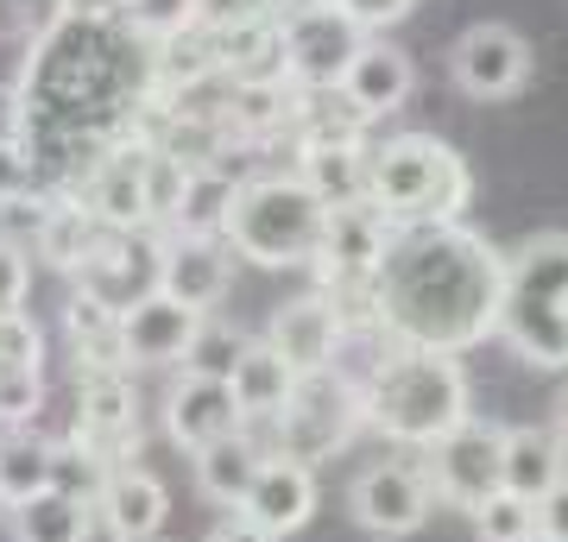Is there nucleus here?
<instances>
[{
	"label": "nucleus",
	"mask_w": 568,
	"mask_h": 542,
	"mask_svg": "<svg viewBox=\"0 0 568 542\" xmlns=\"http://www.w3.org/2000/svg\"><path fill=\"white\" fill-rule=\"evenodd\" d=\"M234 410H241V429H265V422L284 410V398L297 391V372L272 354L265 341H253L246 347V360L234 366Z\"/></svg>",
	"instance_id": "25"
},
{
	"label": "nucleus",
	"mask_w": 568,
	"mask_h": 542,
	"mask_svg": "<svg viewBox=\"0 0 568 542\" xmlns=\"http://www.w3.org/2000/svg\"><path fill=\"white\" fill-rule=\"evenodd\" d=\"M474 177L455 145L429 133H398L386 145H366V202L392 227H448L467 215Z\"/></svg>",
	"instance_id": "3"
},
{
	"label": "nucleus",
	"mask_w": 568,
	"mask_h": 542,
	"mask_svg": "<svg viewBox=\"0 0 568 542\" xmlns=\"http://www.w3.org/2000/svg\"><path fill=\"white\" fill-rule=\"evenodd\" d=\"M323 227H328V208L310 196L304 177H246L234 190L222 241L234 259L278 272V265H316Z\"/></svg>",
	"instance_id": "4"
},
{
	"label": "nucleus",
	"mask_w": 568,
	"mask_h": 542,
	"mask_svg": "<svg viewBox=\"0 0 568 542\" xmlns=\"http://www.w3.org/2000/svg\"><path fill=\"white\" fill-rule=\"evenodd\" d=\"M366 422V403H361V385L354 379H342L335 366L328 372H310V379H297V391L284 398V410L272 422H265L253 442L265 448V454H284V461H304V467H316V461H328L335 448H347L354 442V429Z\"/></svg>",
	"instance_id": "5"
},
{
	"label": "nucleus",
	"mask_w": 568,
	"mask_h": 542,
	"mask_svg": "<svg viewBox=\"0 0 568 542\" xmlns=\"http://www.w3.org/2000/svg\"><path fill=\"white\" fill-rule=\"evenodd\" d=\"M32 246H39L44 265L82 272V265L108 246V227L95 222L89 208H77V202H51V208H39V222H32Z\"/></svg>",
	"instance_id": "24"
},
{
	"label": "nucleus",
	"mask_w": 568,
	"mask_h": 542,
	"mask_svg": "<svg viewBox=\"0 0 568 542\" xmlns=\"http://www.w3.org/2000/svg\"><path fill=\"white\" fill-rule=\"evenodd\" d=\"M549 436L568 448V385H562V398H556V429H549Z\"/></svg>",
	"instance_id": "44"
},
{
	"label": "nucleus",
	"mask_w": 568,
	"mask_h": 542,
	"mask_svg": "<svg viewBox=\"0 0 568 542\" xmlns=\"http://www.w3.org/2000/svg\"><path fill=\"white\" fill-rule=\"evenodd\" d=\"M58 485V448L39 442L32 429H13V436H0V499L7 511L26 499H39Z\"/></svg>",
	"instance_id": "29"
},
{
	"label": "nucleus",
	"mask_w": 568,
	"mask_h": 542,
	"mask_svg": "<svg viewBox=\"0 0 568 542\" xmlns=\"http://www.w3.org/2000/svg\"><path fill=\"white\" fill-rule=\"evenodd\" d=\"M227 278H234V253H227V241H196V234H171V241H164L159 290L164 297H178L183 309L209 316V309L227 297Z\"/></svg>",
	"instance_id": "15"
},
{
	"label": "nucleus",
	"mask_w": 568,
	"mask_h": 542,
	"mask_svg": "<svg viewBox=\"0 0 568 542\" xmlns=\"http://www.w3.org/2000/svg\"><path fill=\"white\" fill-rule=\"evenodd\" d=\"M366 422L398 448H436L455 436L474 410H467V372L455 354H429V347H392L386 360L366 372L361 385Z\"/></svg>",
	"instance_id": "2"
},
{
	"label": "nucleus",
	"mask_w": 568,
	"mask_h": 542,
	"mask_svg": "<svg viewBox=\"0 0 568 542\" xmlns=\"http://www.w3.org/2000/svg\"><path fill=\"white\" fill-rule=\"evenodd\" d=\"M39 190V164L20 140H0V208H26Z\"/></svg>",
	"instance_id": "36"
},
{
	"label": "nucleus",
	"mask_w": 568,
	"mask_h": 542,
	"mask_svg": "<svg viewBox=\"0 0 568 542\" xmlns=\"http://www.w3.org/2000/svg\"><path fill=\"white\" fill-rule=\"evenodd\" d=\"M145 158H152V145L145 140H126L114 145L89 177L77 183V208H89L108 234H140L152 227V208H145Z\"/></svg>",
	"instance_id": "11"
},
{
	"label": "nucleus",
	"mask_w": 568,
	"mask_h": 542,
	"mask_svg": "<svg viewBox=\"0 0 568 542\" xmlns=\"http://www.w3.org/2000/svg\"><path fill=\"white\" fill-rule=\"evenodd\" d=\"M424 467H429V485H436V504H455V511L474 518L506 485V429L467 417L455 436H443L429 448Z\"/></svg>",
	"instance_id": "6"
},
{
	"label": "nucleus",
	"mask_w": 568,
	"mask_h": 542,
	"mask_svg": "<svg viewBox=\"0 0 568 542\" xmlns=\"http://www.w3.org/2000/svg\"><path fill=\"white\" fill-rule=\"evenodd\" d=\"M196 328H203L196 309H183L178 297L152 290V297H140L121 316V354H126V366H171L190 354Z\"/></svg>",
	"instance_id": "18"
},
{
	"label": "nucleus",
	"mask_w": 568,
	"mask_h": 542,
	"mask_svg": "<svg viewBox=\"0 0 568 542\" xmlns=\"http://www.w3.org/2000/svg\"><path fill=\"white\" fill-rule=\"evenodd\" d=\"M310 511H316V467L265 454L260 480H253V492H246V504H241V518L284 542V536H297V530L310 523Z\"/></svg>",
	"instance_id": "17"
},
{
	"label": "nucleus",
	"mask_w": 568,
	"mask_h": 542,
	"mask_svg": "<svg viewBox=\"0 0 568 542\" xmlns=\"http://www.w3.org/2000/svg\"><path fill=\"white\" fill-rule=\"evenodd\" d=\"M506 297L568 309V234H537L518 253H506Z\"/></svg>",
	"instance_id": "26"
},
{
	"label": "nucleus",
	"mask_w": 568,
	"mask_h": 542,
	"mask_svg": "<svg viewBox=\"0 0 568 542\" xmlns=\"http://www.w3.org/2000/svg\"><path fill=\"white\" fill-rule=\"evenodd\" d=\"M203 542H278V536H265L260 523H246L241 511H234V518H222V523H215V530H209Z\"/></svg>",
	"instance_id": "43"
},
{
	"label": "nucleus",
	"mask_w": 568,
	"mask_h": 542,
	"mask_svg": "<svg viewBox=\"0 0 568 542\" xmlns=\"http://www.w3.org/2000/svg\"><path fill=\"white\" fill-rule=\"evenodd\" d=\"M121 25L145 44H171L196 32V0H121Z\"/></svg>",
	"instance_id": "33"
},
{
	"label": "nucleus",
	"mask_w": 568,
	"mask_h": 542,
	"mask_svg": "<svg viewBox=\"0 0 568 542\" xmlns=\"http://www.w3.org/2000/svg\"><path fill=\"white\" fill-rule=\"evenodd\" d=\"M506 253H493L467 222L392 227V246L373 272V316L392 347L467 354L499 328Z\"/></svg>",
	"instance_id": "1"
},
{
	"label": "nucleus",
	"mask_w": 568,
	"mask_h": 542,
	"mask_svg": "<svg viewBox=\"0 0 568 542\" xmlns=\"http://www.w3.org/2000/svg\"><path fill=\"white\" fill-rule=\"evenodd\" d=\"M89 511L95 504L82 499V492H39V499L13 504L7 518H13V542H89Z\"/></svg>",
	"instance_id": "27"
},
{
	"label": "nucleus",
	"mask_w": 568,
	"mask_h": 542,
	"mask_svg": "<svg viewBox=\"0 0 568 542\" xmlns=\"http://www.w3.org/2000/svg\"><path fill=\"white\" fill-rule=\"evenodd\" d=\"M448 76H455V89H462L467 101H506V95H518L525 76H530V44L518 39L511 25L480 20L455 39Z\"/></svg>",
	"instance_id": "10"
},
{
	"label": "nucleus",
	"mask_w": 568,
	"mask_h": 542,
	"mask_svg": "<svg viewBox=\"0 0 568 542\" xmlns=\"http://www.w3.org/2000/svg\"><path fill=\"white\" fill-rule=\"evenodd\" d=\"M347 511L366 536H417L436 511V485L424 461H373L347 485Z\"/></svg>",
	"instance_id": "9"
},
{
	"label": "nucleus",
	"mask_w": 568,
	"mask_h": 542,
	"mask_svg": "<svg viewBox=\"0 0 568 542\" xmlns=\"http://www.w3.org/2000/svg\"><path fill=\"white\" fill-rule=\"evenodd\" d=\"M246 347H253V341H246L234 321L203 316L196 341H190V354H183V372H190V379H215V385H227V379H234V366L246 360Z\"/></svg>",
	"instance_id": "32"
},
{
	"label": "nucleus",
	"mask_w": 568,
	"mask_h": 542,
	"mask_svg": "<svg viewBox=\"0 0 568 542\" xmlns=\"http://www.w3.org/2000/svg\"><path fill=\"white\" fill-rule=\"evenodd\" d=\"M234 190H241V183L227 177L222 164H209V171H190V183H183V202H178V215H171V234L222 241L227 208H234Z\"/></svg>",
	"instance_id": "30"
},
{
	"label": "nucleus",
	"mask_w": 568,
	"mask_h": 542,
	"mask_svg": "<svg viewBox=\"0 0 568 542\" xmlns=\"http://www.w3.org/2000/svg\"><path fill=\"white\" fill-rule=\"evenodd\" d=\"M342 341H347V328H342V316L328 309L323 290L278 303V316H272V328H265V347H272V354L297 372V379L328 372V366L342 360Z\"/></svg>",
	"instance_id": "13"
},
{
	"label": "nucleus",
	"mask_w": 568,
	"mask_h": 542,
	"mask_svg": "<svg viewBox=\"0 0 568 542\" xmlns=\"http://www.w3.org/2000/svg\"><path fill=\"white\" fill-rule=\"evenodd\" d=\"M241 429V410H234V385H215V379H190L183 372L171 391H164V436L190 454H203L209 442H222Z\"/></svg>",
	"instance_id": "20"
},
{
	"label": "nucleus",
	"mask_w": 568,
	"mask_h": 542,
	"mask_svg": "<svg viewBox=\"0 0 568 542\" xmlns=\"http://www.w3.org/2000/svg\"><path fill=\"white\" fill-rule=\"evenodd\" d=\"M499 341L518 354V360L544 366V372H562L568 366V309L562 303H525V297H506L499 303Z\"/></svg>",
	"instance_id": "21"
},
{
	"label": "nucleus",
	"mask_w": 568,
	"mask_h": 542,
	"mask_svg": "<svg viewBox=\"0 0 568 542\" xmlns=\"http://www.w3.org/2000/svg\"><path fill=\"white\" fill-rule=\"evenodd\" d=\"M159 265H164V241L159 227H140V234H108V246L82 265V297L108 303L114 316H126L140 297L159 290Z\"/></svg>",
	"instance_id": "12"
},
{
	"label": "nucleus",
	"mask_w": 568,
	"mask_h": 542,
	"mask_svg": "<svg viewBox=\"0 0 568 542\" xmlns=\"http://www.w3.org/2000/svg\"><path fill=\"white\" fill-rule=\"evenodd\" d=\"M13 366H44V335L32 316H0V372H13Z\"/></svg>",
	"instance_id": "37"
},
{
	"label": "nucleus",
	"mask_w": 568,
	"mask_h": 542,
	"mask_svg": "<svg viewBox=\"0 0 568 542\" xmlns=\"http://www.w3.org/2000/svg\"><path fill=\"white\" fill-rule=\"evenodd\" d=\"M392 246V222L373 208V202H347V208H328L323 227V253H316V278L323 284H373L379 259Z\"/></svg>",
	"instance_id": "14"
},
{
	"label": "nucleus",
	"mask_w": 568,
	"mask_h": 542,
	"mask_svg": "<svg viewBox=\"0 0 568 542\" xmlns=\"http://www.w3.org/2000/svg\"><path fill=\"white\" fill-rule=\"evenodd\" d=\"M0 140H26V101L7 82H0Z\"/></svg>",
	"instance_id": "42"
},
{
	"label": "nucleus",
	"mask_w": 568,
	"mask_h": 542,
	"mask_svg": "<svg viewBox=\"0 0 568 542\" xmlns=\"http://www.w3.org/2000/svg\"><path fill=\"white\" fill-rule=\"evenodd\" d=\"M297 177L310 183V196L323 208H347V202H366V145H310L297 152Z\"/></svg>",
	"instance_id": "28"
},
{
	"label": "nucleus",
	"mask_w": 568,
	"mask_h": 542,
	"mask_svg": "<svg viewBox=\"0 0 568 542\" xmlns=\"http://www.w3.org/2000/svg\"><path fill=\"white\" fill-rule=\"evenodd\" d=\"M70 442L102 467H133L140 454V398L126 385V366H89L77 372V429Z\"/></svg>",
	"instance_id": "7"
},
{
	"label": "nucleus",
	"mask_w": 568,
	"mask_h": 542,
	"mask_svg": "<svg viewBox=\"0 0 568 542\" xmlns=\"http://www.w3.org/2000/svg\"><path fill=\"white\" fill-rule=\"evenodd\" d=\"M530 542H549V536H530Z\"/></svg>",
	"instance_id": "45"
},
{
	"label": "nucleus",
	"mask_w": 568,
	"mask_h": 542,
	"mask_svg": "<svg viewBox=\"0 0 568 542\" xmlns=\"http://www.w3.org/2000/svg\"><path fill=\"white\" fill-rule=\"evenodd\" d=\"M63 328H70V341H77V366L89 372V366H126L121 354V316L108 309V303L95 297H70V309H63Z\"/></svg>",
	"instance_id": "31"
},
{
	"label": "nucleus",
	"mask_w": 568,
	"mask_h": 542,
	"mask_svg": "<svg viewBox=\"0 0 568 542\" xmlns=\"http://www.w3.org/2000/svg\"><path fill=\"white\" fill-rule=\"evenodd\" d=\"M537 536L549 542H568V480L549 492V499H537Z\"/></svg>",
	"instance_id": "41"
},
{
	"label": "nucleus",
	"mask_w": 568,
	"mask_h": 542,
	"mask_svg": "<svg viewBox=\"0 0 568 542\" xmlns=\"http://www.w3.org/2000/svg\"><path fill=\"white\" fill-rule=\"evenodd\" d=\"M278 39H284V76H291V89H342L347 63L366 44V32L328 0V7L278 13Z\"/></svg>",
	"instance_id": "8"
},
{
	"label": "nucleus",
	"mask_w": 568,
	"mask_h": 542,
	"mask_svg": "<svg viewBox=\"0 0 568 542\" xmlns=\"http://www.w3.org/2000/svg\"><path fill=\"white\" fill-rule=\"evenodd\" d=\"M272 20V0H196V25L203 32H234V25Z\"/></svg>",
	"instance_id": "39"
},
{
	"label": "nucleus",
	"mask_w": 568,
	"mask_h": 542,
	"mask_svg": "<svg viewBox=\"0 0 568 542\" xmlns=\"http://www.w3.org/2000/svg\"><path fill=\"white\" fill-rule=\"evenodd\" d=\"M335 7H342L347 20L361 25L366 39H373V32H386V25H398L410 13V7H417V0H335Z\"/></svg>",
	"instance_id": "40"
},
{
	"label": "nucleus",
	"mask_w": 568,
	"mask_h": 542,
	"mask_svg": "<svg viewBox=\"0 0 568 542\" xmlns=\"http://www.w3.org/2000/svg\"><path fill=\"white\" fill-rule=\"evenodd\" d=\"M474 536H480V542H530V536H537V504L499 485V492L474 511Z\"/></svg>",
	"instance_id": "34"
},
{
	"label": "nucleus",
	"mask_w": 568,
	"mask_h": 542,
	"mask_svg": "<svg viewBox=\"0 0 568 542\" xmlns=\"http://www.w3.org/2000/svg\"><path fill=\"white\" fill-rule=\"evenodd\" d=\"M562 480H568V448L556 442L549 429H537V422L506 429V492H518V499L537 504Z\"/></svg>",
	"instance_id": "22"
},
{
	"label": "nucleus",
	"mask_w": 568,
	"mask_h": 542,
	"mask_svg": "<svg viewBox=\"0 0 568 542\" xmlns=\"http://www.w3.org/2000/svg\"><path fill=\"white\" fill-rule=\"evenodd\" d=\"M410 89H417V70H410V58L386 39H366L361 51H354V63H347V76H342V101L361 121L398 114L410 101Z\"/></svg>",
	"instance_id": "19"
},
{
	"label": "nucleus",
	"mask_w": 568,
	"mask_h": 542,
	"mask_svg": "<svg viewBox=\"0 0 568 542\" xmlns=\"http://www.w3.org/2000/svg\"><path fill=\"white\" fill-rule=\"evenodd\" d=\"M95 511L114 542H159L164 518H171V492L152 467H114L95 492Z\"/></svg>",
	"instance_id": "16"
},
{
	"label": "nucleus",
	"mask_w": 568,
	"mask_h": 542,
	"mask_svg": "<svg viewBox=\"0 0 568 542\" xmlns=\"http://www.w3.org/2000/svg\"><path fill=\"white\" fill-rule=\"evenodd\" d=\"M26 290H32V265L20 241H0V316H26Z\"/></svg>",
	"instance_id": "38"
},
{
	"label": "nucleus",
	"mask_w": 568,
	"mask_h": 542,
	"mask_svg": "<svg viewBox=\"0 0 568 542\" xmlns=\"http://www.w3.org/2000/svg\"><path fill=\"white\" fill-rule=\"evenodd\" d=\"M0 511H7V499H0Z\"/></svg>",
	"instance_id": "46"
},
{
	"label": "nucleus",
	"mask_w": 568,
	"mask_h": 542,
	"mask_svg": "<svg viewBox=\"0 0 568 542\" xmlns=\"http://www.w3.org/2000/svg\"><path fill=\"white\" fill-rule=\"evenodd\" d=\"M260 467H265V448L253 442L246 429H234V436H222V442H209L203 454H196V492H203L209 504L241 511L253 480H260Z\"/></svg>",
	"instance_id": "23"
},
{
	"label": "nucleus",
	"mask_w": 568,
	"mask_h": 542,
	"mask_svg": "<svg viewBox=\"0 0 568 542\" xmlns=\"http://www.w3.org/2000/svg\"><path fill=\"white\" fill-rule=\"evenodd\" d=\"M39 410H44V372H32V366L0 372V429H7V436L26 429Z\"/></svg>",
	"instance_id": "35"
}]
</instances>
